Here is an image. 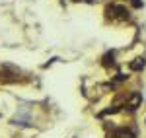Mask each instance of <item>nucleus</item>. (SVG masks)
I'll return each instance as SVG.
<instances>
[{
    "mask_svg": "<svg viewBox=\"0 0 146 138\" xmlns=\"http://www.w3.org/2000/svg\"><path fill=\"white\" fill-rule=\"evenodd\" d=\"M117 80H119V82H125V80H127V76H125V74H117Z\"/></svg>",
    "mask_w": 146,
    "mask_h": 138,
    "instance_id": "6e6552de",
    "label": "nucleus"
},
{
    "mask_svg": "<svg viewBox=\"0 0 146 138\" xmlns=\"http://www.w3.org/2000/svg\"><path fill=\"white\" fill-rule=\"evenodd\" d=\"M135 130L133 128H127V127H121V128H115L113 130V138H135Z\"/></svg>",
    "mask_w": 146,
    "mask_h": 138,
    "instance_id": "f03ea898",
    "label": "nucleus"
},
{
    "mask_svg": "<svg viewBox=\"0 0 146 138\" xmlns=\"http://www.w3.org/2000/svg\"><path fill=\"white\" fill-rule=\"evenodd\" d=\"M142 103V93L135 92L133 95H131V99H129V103H127V107H129V111H135V109H138V105Z\"/></svg>",
    "mask_w": 146,
    "mask_h": 138,
    "instance_id": "7ed1b4c3",
    "label": "nucleus"
},
{
    "mask_svg": "<svg viewBox=\"0 0 146 138\" xmlns=\"http://www.w3.org/2000/svg\"><path fill=\"white\" fill-rule=\"evenodd\" d=\"M144 66H146V60H144V57H138V58H135L131 64H129V68L133 70V72H140V70H144Z\"/></svg>",
    "mask_w": 146,
    "mask_h": 138,
    "instance_id": "20e7f679",
    "label": "nucleus"
},
{
    "mask_svg": "<svg viewBox=\"0 0 146 138\" xmlns=\"http://www.w3.org/2000/svg\"><path fill=\"white\" fill-rule=\"evenodd\" d=\"M131 4H133L135 8H142V2H140V0H131Z\"/></svg>",
    "mask_w": 146,
    "mask_h": 138,
    "instance_id": "0eeeda50",
    "label": "nucleus"
},
{
    "mask_svg": "<svg viewBox=\"0 0 146 138\" xmlns=\"http://www.w3.org/2000/svg\"><path fill=\"white\" fill-rule=\"evenodd\" d=\"M105 14H107V18H111V20H129V10L121 6V4H111V6H107L105 8Z\"/></svg>",
    "mask_w": 146,
    "mask_h": 138,
    "instance_id": "f257e3e1",
    "label": "nucleus"
},
{
    "mask_svg": "<svg viewBox=\"0 0 146 138\" xmlns=\"http://www.w3.org/2000/svg\"><path fill=\"white\" fill-rule=\"evenodd\" d=\"M117 111H121V109H119V107H111V109H105L103 115H111V113H117Z\"/></svg>",
    "mask_w": 146,
    "mask_h": 138,
    "instance_id": "423d86ee",
    "label": "nucleus"
},
{
    "mask_svg": "<svg viewBox=\"0 0 146 138\" xmlns=\"http://www.w3.org/2000/svg\"><path fill=\"white\" fill-rule=\"evenodd\" d=\"M101 64H103L105 68L113 66V64H115V53H113V51H107V53L103 55V58H101Z\"/></svg>",
    "mask_w": 146,
    "mask_h": 138,
    "instance_id": "39448f33",
    "label": "nucleus"
}]
</instances>
